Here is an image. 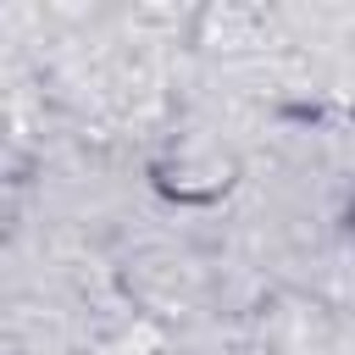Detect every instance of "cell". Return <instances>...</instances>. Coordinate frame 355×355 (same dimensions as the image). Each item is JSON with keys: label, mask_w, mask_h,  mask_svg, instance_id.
I'll use <instances>...</instances> for the list:
<instances>
[{"label": "cell", "mask_w": 355, "mask_h": 355, "mask_svg": "<svg viewBox=\"0 0 355 355\" xmlns=\"http://www.w3.org/2000/svg\"><path fill=\"white\" fill-rule=\"evenodd\" d=\"M233 183H239V161L216 144H200V139H183L155 161V189L172 194L178 205H211Z\"/></svg>", "instance_id": "6da1fadb"}]
</instances>
